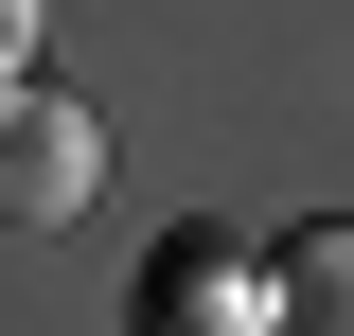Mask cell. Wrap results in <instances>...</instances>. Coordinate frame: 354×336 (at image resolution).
Instances as JSON below:
<instances>
[{
    "label": "cell",
    "mask_w": 354,
    "mask_h": 336,
    "mask_svg": "<svg viewBox=\"0 0 354 336\" xmlns=\"http://www.w3.org/2000/svg\"><path fill=\"white\" fill-rule=\"evenodd\" d=\"M106 195V124L71 88H0V230H71Z\"/></svg>",
    "instance_id": "obj_1"
},
{
    "label": "cell",
    "mask_w": 354,
    "mask_h": 336,
    "mask_svg": "<svg viewBox=\"0 0 354 336\" xmlns=\"http://www.w3.org/2000/svg\"><path fill=\"white\" fill-rule=\"evenodd\" d=\"M142 336H283V265L248 230H177L142 265Z\"/></svg>",
    "instance_id": "obj_2"
},
{
    "label": "cell",
    "mask_w": 354,
    "mask_h": 336,
    "mask_svg": "<svg viewBox=\"0 0 354 336\" xmlns=\"http://www.w3.org/2000/svg\"><path fill=\"white\" fill-rule=\"evenodd\" d=\"M266 265H283V336H354V212L337 230H283Z\"/></svg>",
    "instance_id": "obj_3"
},
{
    "label": "cell",
    "mask_w": 354,
    "mask_h": 336,
    "mask_svg": "<svg viewBox=\"0 0 354 336\" xmlns=\"http://www.w3.org/2000/svg\"><path fill=\"white\" fill-rule=\"evenodd\" d=\"M0 53H36V0H0Z\"/></svg>",
    "instance_id": "obj_4"
}]
</instances>
